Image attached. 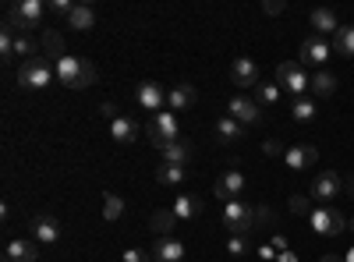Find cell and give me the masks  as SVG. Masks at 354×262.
Wrapping results in <instances>:
<instances>
[{
	"label": "cell",
	"instance_id": "36",
	"mask_svg": "<svg viewBox=\"0 0 354 262\" xmlns=\"http://www.w3.org/2000/svg\"><path fill=\"white\" fill-rule=\"evenodd\" d=\"M71 11H75L71 0H50V15H57V18H71Z\"/></svg>",
	"mask_w": 354,
	"mask_h": 262
},
{
	"label": "cell",
	"instance_id": "11",
	"mask_svg": "<svg viewBox=\"0 0 354 262\" xmlns=\"http://www.w3.org/2000/svg\"><path fill=\"white\" fill-rule=\"evenodd\" d=\"M230 82L241 85V89H259L262 78H259V64L252 57H238V61L230 64Z\"/></svg>",
	"mask_w": 354,
	"mask_h": 262
},
{
	"label": "cell",
	"instance_id": "9",
	"mask_svg": "<svg viewBox=\"0 0 354 262\" xmlns=\"http://www.w3.org/2000/svg\"><path fill=\"white\" fill-rule=\"evenodd\" d=\"M135 100H138V106H142V110H149L153 118H156V113H163L167 93H163V85H156V82H138Z\"/></svg>",
	"mask_w": 354,
	"mask_h": 262
},
{
	"label": "cell",
	"instance_id": "39",
	"mask_svg": "<svg viewBox=\"0 0 354 262\" xmlns=\"http://www.w3.org/2000/svg\"><path fill=\"white\" fill-rule=\"evenodd\" d=\"M262 153H266V156H283L287 149H283L280 142H273V138H270V142H262Z\"/></svg>",
	"mask_w": 354,
	"mask_h": 262
},
{
	"label": "cell",
	"instance_id": "48",
	"mask_svg": "<svg viewBox=\"0 0 354 262\" xmlns=\"http://www.w3.org/2000/svg\"><path fill=\"white\" fill-rule=\"evenodd\" d=\"M344 262H354V248H351V252H344Z\"/></svg>",
	"mask_w": 354,
	"mask_h": 262
},
{
	"label": "cell",
	"instance_id": "31",
	"mask_svg": "<svg viewBox=\"0 0 354 262\" xmlns=\"http://www.w3.org/2000/svg\"><path fill=\"white\" fill-rule=\"evenodd\" d=\"M255 103L259 106H277L280 103V85L277 82H262L255 89Z\"/></svg>",
	"mask_w": 354,
	"mask_h": 262
},
{
	"label": "cell",
	"instance_id": "42",
	"mask_svg": "<svg viewBox=\"0 0 354 262\" xmlns=\"http://www.w3.org/2000/svg\"><path fill=\"white\" fill-rule=\"evenodd\" d=\"M259 259H266V262H273V259H277V248H273V245H266V248H259Z\"/></svg>",
	"mask_w": 354,
	"mask_h": 262
},
{
	"label": "cell",
	"instance_id": "27",
	"mask_svg": "<svg viewBox=\"0 0 354 262\" xmlns=\"http://www.w3.org/2000/svg\"><path fill=\"white\" fill-rule=\"evenodd\" d=\"M312 93H315L319 100H330V96L337 93V78H333L330 71H315V75H312Z\"/></svg>",
	"mask_w": 354,
	"mask_h": 262
},
{
	"label": "cell",
	"instance_id": "12",
	"mask_svg": "<svg viewBox=\"0 0 354 262\" xmlns=\"http://www.w3.org/2000/svg\"><path fill=\"white\" fill-rule=\"evenodd\" d=\"M333 57V46L322 39V36H308L305 43H301V68L305 64H315V68H322Z\"/></svg>",
	"mask_w": 354,
	"mask_h": 262
},
{
	"label": "cell",
	"instance_id": "18",
	"mask_svg": "<svg viewBox=\"0 0 354 262\" xmlns=\"http://www.w3.org/2000/svg\"><path fill=\"white\" fill-rule=\"evenodd\" d=\"M315 160H319V153L312 149V145H290V149L283 153L287 170H308V167H315Z\"/></svg>",
	"mask_w": 354,
	"mask_h": 262
},
{
	"label": "cell",
	"instance_id": "35",
	"mask_svg": "<svg viewBox=\"0 0 354 262\" xmlns=\"http://www.w3.org/2000/svg\"><path fill=\"white\" fill-rule=\"evenodd\" d=\"M290 213H294V216H308V213H312V198H305V195H290Z\"/></svg>",
	"mask_w": 354,
	"mask_h": 262
},
{
	"label": "cell",
	"instance_id": "21",
	"mask_svg": "<svg viewBox=\"0 0 354 262\" xmlns=\"http://www.w3.org/2000/svg\"><path fill=\"white\" fill-rule=\"evenodd\" d=\"M308 25L315 28V36H330V32L337 36V28H340V25H337V15H333L330 8H315V11L308 15Z\"/></svg>",
	"mask_w": 354,
	"mask_h": 262
},
{
	"label": "cell",
	"instance_id": "33",
	"mask_svg": "<svg viewBox=\"0 0 354 262\" xmlns=\"http://www.w3.org/2000/svg\"><path fill=\"white\" fill-rule=\"evenodd\" d=\"M11 57H15V28L4 25V28H0V61L11 64Z\"/></svg>",
	"mask_w": 354,
	"mask_h": 262
},
{
	"label": "cell",
	"instance_id": "34",
	"mask_svg": "<svg viewBox=\"0 0 354 262\" xmlns=\"http://www.w3.org/2000/svg\"><path fill=\"white\" fill-rule=\"evenodd\" d=\"M15 57H25V61L39 57V53H36V43L28 39V32H15Z\"/></svg>",
	"mask_w": 354,
	"mask_h": 262
},
{
	"label": "cell",
	"instance_id": "32",
	"mask_svg": "<svg viewBox=\"0 0 354 262\" xmlns=\"http://www.w3.org/2000/svg\"><path fill=\"white\" fill-rule=\"evenodd\" d=\"M103 216H106V220H121V216H124V198L113 195V191H106V195H103Z\"/></svg>",
	"mask_w": 354,
	"mask_h": 262
},
{
	"label": "cell",
	"instance_id": "40",
	"mask_svg": "<svg viewBox=\"0 0 354 262\" xmlns=\"http://www.w3.org/2000/svg\"><path fill=\"white\" fill-rule=\"evenodd\" d=\"M100 113H103V118L113 124L117 118H121V113H117V103H100Z\"/></svg>",
	"mask_w": 354,
	"mask_h": 262
},
{
	"label": "cell",
	"instance_id": "7",
	"mask_svg": "<svg viewBox=\"0 0 354 262\" xmlns=\"http://www.w3.org/2000/svg\"><path fill=\"white\" fill-rule=\"evenodd\" d=\"M252 223H255V209H248L241 198H234V202H227V206H223V227L230 230V234L245 238L248 230H252Z\"/></svg>",
	"mask_w": 354,
	"mask_h": 262
},
{
	"label": "cell",
	"instance_id": "1",
	"mask_svg": "<svg viewBox=\"0 0 354 262\" xmlns=\"http://www.w3.org/2000/svg\"><path fill=\"white\" fill-rule=\"evenodd\" d=\"M57 68V82L64 85V89H88V85L96 82V68L85 61V57H61V61L53 64Z\"/></svg>",
	"mask_w": 354,
	"mask_h": 262
},
{
	"label": "cell",
	"instance_id": "6",
	"mask_svg": "<svg viewBox=\"0 0 354 262\" xmlns=\"http://www.w3.org/2000/svg\"><path fill=\"white\" fill-rule=\"evenodd\" d=\"M277 82L283 85V89H287L294 100H301V96L312 89V78L305 75L301 64H294V61H283V64L277 68Z\"/></svg>",
	"mask_w": 354,
	"mask_h": 262
},
{
	"label": "cell",
	"instance_id": "37",
	"mask_svg": "<svg viewBox=\"0 0 354 262\" xmlns=\"http://www.w3.org/2000/svg\"><path fill=\"white\" fill-rule=\"evenodd\" d=\"M227 252H230V255H248V238L230 234V238H227Z\"/></svg>",
	"mask_w": 354,
	"mask_h": 262
},
{
	"label": "cell",
	"instance_id": "16",
	"mask_svg": "<svg viewBox=\"0 0 354 262\" xmlns=\"http://www.w3.org/2000/svg\"><path fill=\"white\" fill-rule=\"evenodd\" d=\"M340 188H344V181L337 178V170H322L319 178L312 181V198L330 202V198H337V195H340Z\"/></svg>",
	"mask_w": 354,
	"mask_h": 262
},
{
	"label": "cell",
	"instance_id": "47",
	"mask_svg": "<svg viewBox=\"0 0 354 262\" xmlns=\"http://www.w3.org/2000/svg\"><path fill=\"white\" fill-rule=\"evenodd\" d=\"M347 191L354 195V174H351V178H347Z\"/></svg>",
	"mask_w": 354,
	"mask_h": 262
},
{
	"label": "cell",
	"instance_id": "15",
	"mask_svg": "<svg viewBox=\"0 0 354 262\" xmlns=\"http://www.w3.org/2000/svg\"><path fill=\"white\" fill-rule=\"evenodd\" d=\"M195 100H198L195 85H192V82H177L174 89L167 93V110H174V113H185L188 106H195Z\"/></svg>",
	"mask_w": 354,
	"mask_h": 262
},
{
	"label": "cell",
	"instance_id": "30",
	"mask_svg": "<svg viewBox=\"0 0 354 262\" xmlns=\"http://www.w3.org/2000/svg\"><path fill=\"white\" fill-rule=\"evenodd\" d=\"M43 53H46V57H53V64L61 61V57H68V53H64V39L57 36L53 28H46V32H43Z\"/></svg>",
	"mask_w": 354,
	"mask_h": 262
},
{
	"label": "cell",
	"instance_id": "20",
	"mask_svg": "<svg viewBox=\"0 0 354 262\" xmlns=\"http://www.w3.org/2000/svg\"><path fill=\"white\" fill-rule=\"evenodd\" d=\"M185 178H188V167L185 163H160V170H156V185H163V188L185 185Z\"/></svg>",
	"mask_w": 354,
	"mask_h": 262
},
{
	"label": "cell",
	"instance_id": "14",
	"mask_svg": "<svg viewBox=\"0 0 354 262\" xmlns=\"http://www.w3.org/2000/svg\"><path fill=\"white\" fill-rule=\"evenodd\" d=\"M188 248L181 238H156L153 245V262H185Z\"/></svg>",
	"mask_w": 354,
	"mask_h": 262
},
{
	"label": "cell",
	"instance_id": "25",
	"mask_svg": "<svg viewBox=\"0 0 354 262\" xmlns=\"http://www.w3.org/2000/svg\"><path fill=\"white\" fill-rule=\"evenodd\" d=\"M170 209L177 213V220H192V216L202 213V198H198V195H177Z\"/></svg>",
	"mask_w": 354,
	"mask_h": 262
},
{
	"label": "cell",
	"instance_id": "45",
	"mask_svg": "<svg viewBox=\"0 0 354 262\" xmlns=\"http://www.w3.org/2000/svg\"><path fill=\"white\" fill-rule=\"evenodd\" d=\"M273 248H277V252H287V238L277 234V238H273Z\"/></svg>",
	"mask_w": 354,
	"mask_h": 262
},
{
	"label": "cell",
	"instance_id": "23",
	"mask_svg": "<svg viewBox=\"0 0 354 262\" xmlns=\"http://www.w3.org/2000/svg\"><path fill=\"white\" fill-rule=\"evenodd\" d=\"M160 153H163V163H185V167H188V160H192L195 149H192V142L177 138V142H167Z\"/></svg>",
	"mask_w": 354,
	"mask_h": 262
},
{
	"label": "cell",
	"instance_id": "44",
	"mask_svg": "<svg viewBox=\"0 0 354 262\" xmlns=\"http://www.w3.org/2000/svg\"><path fill=\"white\" fill-rule=\"evenodd\" d=\"M277 262H298V255H294V252L287 248V252H280V255H277Z\"/></svg>",
	"mask_w": 354,
	"mask_h": 262
},
{
	"label": "cell",
	"instance_id": "24",
	"mask_svg": "<svg viewBox=\"0 0 354 262\" xmlns=\"http://www.w3.org/2000/svg\"><path fill=\"white\" fill-rule=\"evenodd\" d=\"M110 135H113V142H117V145H131V142L138 138V124L121 113V118H117V121L110 124Z\"/></svg>",
	"mask_w": 354,
	"mask_h": 262
},
{
	"label": "cell",
	"instance_id": "38",
	"mask_svg": "<svg viewBox=\"0 0 354 262\" xmlns=\"http://www.w3.org/2000/svg\"><path fill=\"white\" fill-rule=\"evenodd\" d=\"M121 262H153V252H145V248H128L121 255Z\"/></svg>",
	"mask_w": 354,
	"mask_h": 262
},
{
	"label": "cell",
	"instance_id": "17",
	"mask_svg": "<svg viewBox=\"0 0 354 262\" xmlns=\"http://www.w3.org/2000/svg\"><path fill=\"white\" fill-rule=\"evenodd\" d=\"M36 259H39V245L28 238H15L4 248V262H36Z\"/></svg>",
	"mask_w": 354,
	"mask_h": 262
},
{
	"label": "cell",
	"instance_id": "13",
	"mask_svg": "<svg viewBox=\"0 0 354 262\" xmlns=\"http://www.w3.org/2000/svg\"><path fill=\"white\" fill-rule=\"evenodd\" d=\"M245 188H248V181H245V174H241V170H227V174H220V181L213 185L216 198H227V202L241 198Z\"/></svg>",
	"mask_w": 354,
	"mask_h": 262
},
{
	"label": "cell",
	"instance_id": "19",
	"mask_svg": "<svg viewBox=\"0 0 354 262\" xmlns=\"http://www.w3.org/2000/svg\"><path fill=\"white\" fill-rule=\"evenodd\" d=\"M177 223H181V220H177L174 209H156V213L149 216V230H153L156 238H174Z\"/></svg>",
	"mask_w": 354,
	"mask_h": 262
},
{
	"label": "cell",
	"instance_id": "43",
	"mask_svg": "<svg viewBox=\"0 0 354 262\" xmlns=\"http://www.w3.org/2000/svg\"><path fill=\"white\" fill-rule=\"evenodd\" d=\"M255 223H262V227L270 223V209H255Z\"/></svg>",
	"mask_w": 354,
	"mask_h": 262
},
{
	"label": "cell",
	"instance_id": "29",
	"mask_svg": "<svg viewBox=\"0 0 354 262\" xmlns=\"http://www.w3.org/2000/svg\"><path fill=\"white\" fill-rule=\"evenodd\" d=\"M315 113H319V106H315V100H294V106H290V118L294 121H301V124H308V121H315Z\"/></svg>",
	"mask_w": 354,
	"mask_h": 262
},
{
	"label": "cell",
	"instance_id": "26",
	"mask_svg": "<svg viewBox=\"0 0 354 262\" xmlns=\"http://www.w3.org/2000/svg\"><path fill=\"white\" fill-rule=\"evenodd\" d=\"M216 135H220V142H241L245 138V124H238L230 113H223V118L216 121Z\"/></svg>",
	"mask_w": 354,
	"mask_h": 262
},
{
	"label": "cell",
	"instance_id": "3",
	"mask_svg": "<svg viewBox=\"0 0 354 262\" xmlns=\"http://www.w3.org/2000/svg\"><path fill=\"white\" fill-rule=\"evenodd\" d=\"M43 15H46L43 0H15V4L8 8V25L15 28V32H28V28L43 25Z\"/></svg>",
	"mask_w": 354,
	"mask_h": 262
},
{
	"label": "cell",
	"instance_id": "46",
	"mask_svg": "<svg viewBox=\"0 0 354 262\" xmlns=\"http://www.w3.org/2000/svg\"><path fill=\"white\" fill-rule=\"evenodd\" d=\"M319 262H344V255H322Z\"/></svg>",
	"mask_w": 354,
	"mask_h": 262
},
{
	"label": "cell",
	"instance_id": "8",
	"mask_svg": "<svg viewBox=\"0 0 354 262\" xmlns=\"http://www.w3.org/2000/svg\"><path fill=\"white\" fill-rule=\"evenodd\" d=\"M28 234H32V241H39V245H57V241L64 238V227H61V220H57V216L39 213V216L28 220Z\"/></svg>",
	"mask_w": 354,
	"mask_h": 262
},
{
	"label": "cell",
	"instance_id": "22",
	"mask_svg": "<svg viewBox=\"0 0 354 262\" xmlns=\"http://www.w3.org/2000/svg\"><path fill=\"white\" fill-rule=\"evenodd\" d=\"M68 28H75V32H93L96 28V11L88 4H75V11L68 18Z\"/></svg>",
	"mask_w": 354,
	"mask_h": 262
},
{
	"label": "cell",
	"instance_id": "10",
	"mask_svg": "<svg viewBox=\"0 0 354 262\" xmlns=\"http://www.w3.org/2000/svg\"><path fill=\"white\" fill-rule=\"evenodd\" d=\"M227 113H230L238 124H259V121H262V106H259L255 100H248V96H230Z\"/></svg>",
	"mask_w": 354,
	"mask_h": 262
},
{
	"label": "cell",
	"instance_id": "5",
	"mask_svg": "<svg viewBox=\"0 0 354 262\" xmlns=\"http://www.w3.org/2000/svg\"><path fill=\"white\" fill-rule=\"evenodd\" d=\"M145 135H149V142L156 145V149H163L167 142H177V138H181V121H177L174 110L156 113V118L149 121V128H145Z\"/></svg>",
	"mask_w": 354,
	"mask_h": 262
},
{
	"label": "cell",
	"instance_id": "41",
	"mask_svg": "<svg viewBox=\"0 0 354 262\" xmlns=\"http://www.w3.org/2000/svg\"><path fill=\"white\" fill-rule=\"evenodd\" d=\"M283 8H287L283 0H266V4H262V11H266V15H280Z\"/></svg>",
	"mask_w": 354,
	"mask_h": 262
},
{
	"label": "cell",
	"instance_id": "4",
	"mask_svg": "<svg viewBox=\"0 0 354 262\" xmlns=\"http://www.w3.org/2000/svg\"><path fill=\"white\" fill-rule=\"evenodd\" d=\"M308 227L315 230L319 238H340L344 230H347V220H344V213L333 209V206H319V209L308 213Z\"/></svg>",
	"mask_w": 354,
	"mask_h": 262
},
{
	"label": "cell",
	"instance_id": "2",
	"mask_svg": "<svg viewBox=\"0 0 354 262\" xmlns=\"http://www.w3.org/2000/svg\"><path fill=\"white\" fill-rule=\"evenodd\" d=\"M50 82H57V68L46 61V57H32V61H21V68H18V85H21L25 93L50 89Z\"/></svg>",
	"mask_w": 354,
	"mask_h": 262
},
{
	"label": "cell",
	"instance_id": "49",
	"mask_svg": "<svg viewBox=\"0 0 354 262\" xmlns=\"http://www.w3.org/2000/svg\"><path fill=\"white\" fill-rule=\"evenodd\" d=\"M347 230H354V220H347Z\"/></svg>",
	"mask_w": 354,
	"mask_h": 262
},
{
	"label": "cell",
	"instance_id": "28",
	"mask_svg": "<svg viewBox=\"0 0 354 262\" xmlns=\"http://www.w3.org/2000/svg\"><path fill=\"white\" fill-rule=\"evenodd\" d=\"M333 50L340 57H354V25H340L333 36Z\"/></svg>",
	"mask_w": 354,
	"mask_h": 262
}]
</instances>
